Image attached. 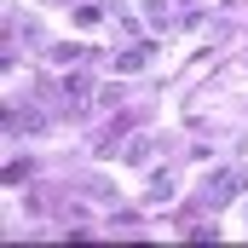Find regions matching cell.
Returning <instances> with one entry per match:
<instances>
[{
	"instance_id": "obj_2",
	"label": "cell",
	"mask_w": 248,
	"mask_h": 248,
	"mask_svg": "<svg viewBox=\"0 0 248 248\" xmlns=\"http://www.w3.org/2000/svg\"><path fill=\"white\" fill-rule=\"evenodd\" d=\"M150 52H156L150 41H144V46H127L122 58H116V69H122V75H139V69H144V58H150Z\"/></svg>"
},
{
	"instance_id": "obj_5",
	"label": "cell",
	"mask_w": 248,
	"mask_h": 248,
	"mask_svg": "<svg viewBox=\"0 0 248 248\" xmlns=\"http://www.w3.org/2000/svg\"><path fill=\"white\" fill-rule=\"evenodd\" d=\"M29 173H35V162H12V168H6V185H23Z\"/></svg>"
},
{
	"instance_id": "obj_1",
	"label": "cell",
	"mask_w": 248,
	"mask_h": 248,
	"mask_svg": "<svg viewBox=\"0 0 248 248\" xmlns=\"http://www.w3.org/2000/svg\"><path fill=\"white\" fill-rule=\"evenodd\" d=\"M237 196H243V173H237V168L208 173V185H202V202H208V208H225V202H237Z\"/></svg>"
},
{
	"instance_id": "obj_3",
	"label": "cell",
	"mask_w": 248,
	"mask_h": 248,
	"mask_svg": "<svg viewBox=\"0 0 248 248\" xmlns=\"http://www.w3.org/2000/svg\"><path fill=\"white\" fill-rule=\"evenodd\" d=\"M87 93H93V75H87V69H75V75L63 81V98H69V104H87Z\"/></svg>"
},
{
	"instance_id": "obj_4",
	"label": "cell",
	"mask_w": 248,
	"mask_h": 248,
	"mask_svg": "<svg viewBox=\"0 0 248 248\" xmlns=\"http://www.w3.org/2000/svg\"><path fill=\"white\" fill-rule=\"evenodd\" d=\"M75 23H81V29H98L104 12H98V6H75Z\"/></svg>"
}]
</instances>
